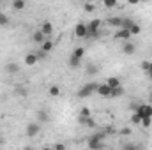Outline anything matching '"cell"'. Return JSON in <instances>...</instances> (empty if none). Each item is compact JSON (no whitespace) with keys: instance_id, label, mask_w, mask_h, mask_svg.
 <instances>
[{"instance_id":"obj_33","label":"cell","mask_w":152,"mask_h":150,"mask_svg":"<svg viewBox=\"0 0 152 150\" xmlns=\"http://www.w3.org/2000/svg\"><path fill=\"white\" fill-rule=\"evenodd\" d=\"M120 134L127 136V134H131V129H129V127H124V129H120Z\"/></svg>"},{"instance_id":"obj_39","label":"cell","mask_w":152,"mask_h":150,"mask_svg":"<svg viewBox=\"0 0 152 150\" xmlns=\"http://www.w3.org/2000/svg\"><path fill=\"white\" fill-rule=\"evenodd\" d=\"M2 2H4V0H0V4H2Z\"/></svg>"},{"instance_id":"obj_28","label":"cell","mask_w":152,"mask_h":150,"mask_svg":"<svg viewBox=\"0 0 152 150\" xmlns=\"http://www.w3.org/2000/svg\"><path fill=\"white\" fill-rule=\"evenodd\" d=\"M73 55L78 57V58H83V55H85V48H76L75 51H73Z\"/></svg>"},{"instance_id":"obj_6","label":"cell","mask_w":152,"mask_h":150,"mask_svg":"<svg viewBox=\"0 0 152 150\" xmlns=\"http://www.w3.org/2000/svg\"><path fill=\"white\" fill-rule=\"evenodd\" d=\"M110 92H112V88L108 87V83H101V85H97V90H96L97 95H101V97H110Z\"/></svg>"},{"instance_id":"obj_26","label":"cell","mask_w":152,"mask_h":150,"mask_svg":"<svg viewBox=\"0 0 152 150\" xmlns=\"http://www.w3.org/2000/svg\"><path fill=\"white\" fill-rule=\"evenodd\" d=\"M117 4H118V0H103V5H104V7H108V9L115 7Z\"/></svg>"},{"instance_id":"obj_14","label":"cell","mask_w":152,"mask_h":150,"mask_svg":"<svg viewBox=\"0 0 152 150\" xmlns=\"http://www.w3.org/2000/svg\"><path fill=\"white\" fill-rule=\"evenodd\" d=\"M32 39H34V42H37V44H42L44 42V39H46V36L41 32V28L39 30H36L34 34H32Z\"/></svg>"},{"instance_id":"obj_7","label":"cell","mask_w":152,"mask_h":150,"mask_svg":"<svg viewBox=\"0 0 152 150\" xmlns=\"http://www.w3.org/2000/svg\"><path fill=\"white\" fill-rule=\"evenodd\" d=\"M136 111L142 117H152V104H138Z\"/></svg>"},{"instance_id":"obj_15","label":"cell","mask_w":152,"mask_h":150,"mask_svg":"<svg viewBox=\"0 0 152 150\" xmlns=\"http://www.w3.org/2000/svg\"><path fill=\"white\" fill-rule=\"evenodd\" d=\"M20 71V66L16 64V62H9L7 66H5V73H9V74H14V73H18Z\"/></svg>"},{"instance_id":"obj_24","label":"cell","mask_w":152,"mask_h":150,"mask_svg":"<svg viewBox=\"0 0 152 150\" xmlns=\"http://www.w3.org/2000/svg\"><path fill=\"white\" fill-rule=\"evenodd\" d=\"M83 9H85V12H94L96 11V5H94V2H85Z\"/></svg>"},{"instance_id":"obj_30","label":"cell","mask_w":152,"mask_h":150,"mask_svg":"<svg viewBox=\"0 0 152 150\" xmlns=\"http://www.w3.org/2000/svg\"><path fill=\"white\" fill-rule=\"evenodd\" d=\"M7 23H9L7 14H5V12H0V27H4V25H7Z\"/></svg>"},{"instance_id":"obj_37","label":"cell","mask_w":152,"mask_h":150,"mask_svg":"<svg viewBox=\"0 0 152 150\" xmlns=\"http://www.w3.org/2000/svg\"><path fill=\"white\" fill-rule=\"evenodd\" d=\"M83 2H94V0H83Z\"/></svg>"},{"instance_id":"obj_31","label":"cell","mask_w":152,"mask_h":150,"mask_svg":"<svg viewBox=\"0 0 152 150\" xmlns=\"http://www.w3.org/2000/svg\"><path fill=\"white\" fill-rule=\"evenodd\" d=\"M80 117H90V110H88V108H81Z\"/></svg>"},{"instance_id":"obj_3","label":"cell","mask_w":152,"mask_h":150,"mask_svg":"<svg viewBox=\"0 0 152 150\" xmlns=\"http://www.w3.org/2000/svg\"><path fill=\"white\" fill-rule=\"evenodd\" d=\"M39 131H41V124L36 120V122H30V124L27 125L25 134H27L28 138H34V136H37V134H39Z\"/></svg>"},{"instance_id":"obj_38","label":"cell","mask_w":152,"mask_h":150,"mask_svg":"<svg viewBox=\"0 0 152 150\" xmlns=\"http://www.w3.org/2000/svg\"><path fill=\"white\" fill-rule=\"evenodd\" d=\"M142 2H147V0H142Z\"/></svg>"},{"instance_id":"obj_16","label":"cell","mask_w":152,"mask_h":150,"mask_svg":"<svg viewBox=\"0 0 152 150\" xmlns=\"http://www.w3.org/2000/svg\"><path fill=\"white\" fill-rule=\"evenodd\" d=\"M81 66V58H78V57H75V55H71V58H69V67L71 69H78Z\"/></svg>"},{"instance_id":"obj_25","label":"cell","mask_w":152,"mask_h":150,"mask_svg":"<svg viewBox=\"0 0 152 150\" xmlns=\"http://www.w3.org/2000/svg\"><path fill=\"white\" fill-rule=\"evenodd\" d=\"M97 71H99V69H97L94 64H88V66H87V74L94 76V74H97Z\"/></svg>"},{"instance_id":"obj_23","label":"cell","mask_w":152,"mask_h":150,"mask_svg":"<svg viewBox=\"0 0 152 150\" xmlns=\"http://www.w3.org/2000/svg\"><path fill=\"white\" fill-rule=\"evenodd\" d=\"M129 32H131V36H138V34L142 32V28H140L138 23H133V25L129 27Z\"/></svg>"},{"instance_id":"obj_2","label":"cell","mask_w":152,"mask_h":150,"mask_svg":"<svg viewBox=\"0 0 152 150\" xmlns=\"http://www.w3.org/2000/svg\"><path fill=\"white\" fill-rule=\"evenodd\" d=\"M96 90H97V83H94V81L85 83V85L78 90V97H80V99H87V97H90L92 94H96Z\"/></svg>"},{"instance_id":"obj_8","label":"cell","mask_w":152,"mask_h":150,"mask_svg":"<svg viewBox=\"0 0 152 150\" xmlns=\"http://www.w3.org/2000/svg\"><path fill=\"white\" fill-rule=\"evenodd\" d=\"M101 25H103V20L96 18V20H92L90 23H87V32H96V30L101 28Z\"/></svg>"},{"instance_id":"obj_10","label":"cell","mask_w":152,"mask_h":150,"mask_svg":"<svg viewBox=\"0 0 152 150\" xmlns=\"http://www.w3.org/2000/svg\"><path fill=\"white\" fill-rule=\"evenodd\" d=\"M122 51H124L126 55H134V53H136V46H134L131 41H126V44L122 46Z\"/></svg>"},{"instance_id":"obj_9","label":"cell","mask_w":152,"mask_h":150,"mask_svg":"<svg viewBox=\"0 0 152 150\" xmlns=\"http://www.w3.org/2000/svg\"><path fill=\"white\" fill-rule=\"evenodd\" d=\"M37 60H39V57H37V53H34V51L25 55V66H30L32 67V66L37 64Z\"/></svg>"},{"instance_id":"obj_12","label":"cell","mask_w":152,"mask_h":150,"mask_svg":"<svg viewBox=\"0 0 152 150\" xmlns=\"http://www.w3.org/2000/svg\"><path fill=\"white\" fill-rule=\"evenodd\" d=\"M37 122H39V124L50 122V113L46 111V110H39V111H37Z\"/></svg>"},{"instance_id":"obj_5","label":"cell","mask_w":152,"mask_h":150,"mask_svg":"<svg viewBox=\"0 0 152 150\" xmlns=\"http://www.w3.org/2000/svg\"><path fill=\"white\" fill-rule=\"evenodd\" d=\"M75 36L78 39H87V23H78L75 27Z\"/></svg>"},{"instance_id":"obj_20","label":"cell","mask_w":152,"mask_h":150,"mask_svg":"<svg viewBox=\"0 0 152 150\" xmlns=\"http://www.w3.org/2000/svg\"><path fill=\"white\" fill-rule=\"evenodd\" d=\"M25 2L27 0H12V9L14 11H23L25 9Z\"/></svg>"},{"instance_id":"obj_17","label":"cell","mask_w":152,"mask_h":150,"mask_svg":"<svg viewBox=\"0 0 152 150\" xmlns=\"http://www.w3.org/2000/svg\"><path fill=\"white\" fill-rule=\"evenodd\" d=\"M41 50H42L44 53H48V51H51V50H53V42H51L50 39L46 37V39H44V42L41 44Z\"/></svg>"},{"instance_id":"obj_13","label":"cell","mask_w":152,"mask_h":150,"mask_svg":"<svg viewBox=\"0 0 152 150\" xmlns=\"http://www.w3.org/2000/svg\"><path fill=\"white\" fill-rule=\"evenodd\" d=\"M106 23H108L110 27H117V28H120V27H122V18H118V16L108 18V20H106Z\"/></svg>"},{"instance_id":"obj_36","label":"cell","mask_w":152,"mask_h":150,"mask_svg":"<svg viewBox=\"0 0 152 150\" xmlns=\"http://www.w3.org/2000/svg\"><path fill=\"white\" fill-rule=\"evenodd\" d=\"M127 2H129V4H131V5H136V4H140V2H142V0H127Z\"/></svg>"},{"instance_id":"obj_19","label":"cell","mask_w":152,"mask_h":150,"mask_svg":"<svg viewBox=\"0 0 152 150\" xmlns=\"http://www.w3.org/2000/svg\"><path fill=\"white\" fill-rule=\"evenodd\" d=\"M122 94H124V88H122V85H118V87H113V88H112L110 97H120Z\"/></svg>"},{"instance_id":"obj_29","label":"cell","mask_w":152,"mask_h":150,"mask_svg":"<svg viewBox=\"0 0 152 150\" xmlns=\"http://www.w3.org/2000/svg\"><path fill=\"white\" fill-rule=\"evenodd\" d=\"M133 23H134L133 20H127V18H122V28H127V30H129V27H131Z\"/></svg>"},{"instance_id":"obj_11","label":"cell","mask_w":152,"mask_h":150,"mask_svg":"<svg viewBox=\"0 0 152 150\" xmlns=\"http://www.w3.org/2000/svg\"><path fill=\"white\" fill-rule=\"evenodd\" d=\"M41 32H42L46 37H50V36H51V32H53V25H51L50 21H44V23L41 25Z\"/></svg>"},{"instance_id":"obj_35","label":"cell","mask_w":152,"mask_h":150,"mask_svg":"<svg viewBox=\"0 0 152 150\" xmlns=\"http://www.w3.org/2000/svg\"><path fill=\"white\" fill-rule=\"evenodd\" d=\"M145 73H147V76H149V78H152V62H151V66H149V69H147Z\"/></svg>"},{"instance_id":"obj_22","label":"cell","mask_w":152,"mask_h":150,"mask_svg":"<svg viewBox=\"0 0 152 150\" xmlns=\"http://www.w3.org/2000/svg\"><path fill=\"white\" fill-rule=\"evenodd\" d=\"M131 122H133V125L142 124V115H140L138 111H133V115H131Z\"/></svg>"},{"instance_id":"obj_34","label":"cell","mask_w":152,"mask_h":150,"mask_svg":"<svg viewBox=\"0 0 152 150\" xmlns=\"http://www.w3.org/2000/svg\"><path fill=\"white\" fill-rule=\"evenodd\" d=\"M55 149H57V150H64V149H66V145H64V143H57V145H55Z\"/></svg>"},{"instance_id":"obj_21","label":"cell","mask_w":152,"mask_h":150,"mask_svg":"<svg viewBox=\"0 0 152 150\" xmlns=\"http://www.w3.org/2000/svg\"><path fill=\"white\" fill-rule=\"evenodd\" d=\"M106 83H108V87H110V88H113V87H118V85H120V79H118V78H115V76H110V78L106 79Z\"/></svg>"},{"instance_id":"obj_32","label":"cell","mask_w":152,"mask_h":150,"mask_svg":"<svg viewBox=\"0 0 152 150\" xmlns=\"http://www.w3.org/2000/svg\"><path fill=\"white\" fill-rule=\"evenodd\" d=\"M149 66H151V62H149V60H143V62L140 64V67H142L143 71H147V69H149Z\"/></svg>"},{"instance_id":"obj_18","label":"cell","mask_w":152,"mask_h":150,"mask_svg":"<svg viewBox=\"0 0 152 150\" xmlns=\"http://www.w3.org/2000/svg\"><path fill=\"white\" fill-rule=\"evenodd\" d=\"M48 94H50V97H58V95H60V87L51 85V87L48 88Z\"/></svg>"},{"instance_id":"obj_1","label":"cell","mask_w":152,"mask_h":150,"mask_svg":"<svg viewBox=\"0 0 152 150\" xmlns=\"http://www.w3.org/2000/svg\"><path fill=\"white\" fill-rule=\"evenodd\" d=\"M104 138H106V133H96L88 138V149H103L104 147Z\"/></svg>"},{"instance_id":"obj_40","label":"cell","mask_w":152,"mask_h":150,"mask_svg":"<svg viewBox=\"0 0 152 150\" xmlns=\"http://www.w3.org/2000/svg\"><path fill=\"white\" fill-rule=\"evenodd\" d=\"M0 143H2V138H0Z\"/></svg>"},{"instance_id":"obj_27","label":"cell","mask_w":152,"mask_h":150,"mask_svg":"<svg viewBox=\"0 0 152 150\" xmlns=\"http://www.w3.org/2000/svg\"><path fill=\"white\" fill-rule=\"evenodd\" d=\"M142 125H143V127H151L152 125V117H142Z\"/></svg>"},{"instance_id":"obj_4","label":"cell","mask_w":152,"mask_h":150,"mask_svg":"<svg viewBox=\"0 0 152 150\" xmlns=\"http://www.w3.org/2000/svg\"><path fill=\"white\" fill-rule=\"evenodd\" d=\"M131 37H133V36H131V32H129L127 28H122V27H120V28L113 34V39H117V41H118V39H120V41H129Z\"/></svg>"}]
</instances>
